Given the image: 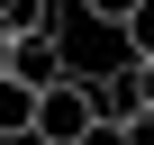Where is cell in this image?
<instances>
[{
	"instance_id": "obj_8",
	"label": "cell",
	"mask_w": 154,
	"mask_h": 145,
	"mask_svg": "<svg viewBox=\"0 0 154 145\" xmlns=\"http://www.w3.org/2000/svg\"><path fill=\"white\" fill-rule=\"evenodd\" d=\"M72 9H91V18H109V27H118V9H127V0H72Z\"/></svg>"
},
{
	"instance_id": "obj_7",
	"label": "cell",
	"mask_w": 154,
	"mask_h": 145,
	"mask_svg": "<svg viewBox=\"0 0 154 145\" xmlns=\"http://www.w3.org/2000/svg\"><path fill=\"white\" fill-rule=\"evenodd\" d=\"M118 145H154V100H145L136 118H118Z\"/></svg>"
},
{
	"instance_id": "obj_6",
	"label": "cell",
	"mask_w": 154,
	"mask_h": 145,
	"mask_svg": "<svg viewBox=\"0 0 154 145\" xmlns=\"http://www.w3.org/2000/svg\"><path fill=\"white\" fill-rule=\"evenodd\" d=\"M118 45L127 54H154V0H127L118 9Z\"/></svg>"
},
{
	"instance_id": "obj_9",
	"label": "cell",
	"mask_w": 154,
	"mask_h": 145,
	"mask_svg": "<svg viewBox=\"0 0 154 145\" xmlns=\"http://www.w3.org/2000/svg\"><path fill=\"white\" fill-rule=\"evenodd\" d=\"M145 72H154V54H145Z\"/></svg>"
},
{
	"instance_id": "obj_3",
	"label": "cell",
	"mask_w": 154,
	"mask_h": 145,
	"mask_svg": "<svg viewBox=\"0 0 154 145\" xmlns=\"http://www.w3.org/2000/svg\"><path fill=\"white\" fill-rule=\"evenodd\" d=\"M91 82V100H100V118L118 127V118H136L145 100H154V72H145V54H127V63H109V72H82Z\"/></svg>"
},
{
	"instance_id": "obj_1",
	"label": "cell",
	"mask_w": 154,
	"mask_h": 145,
	"mask_svg": "<svg viewBox=\"0 0 154 145\" xmlns=\"http://www.w3.org/2000/svg\"><path fill=\"white\" fill-rule=\"evenodd\" d=\"M91 127H100L91 82H82V72H63V82L36 91V127H27V145H91Z\"/></svg>"
},
{
	"instance_id": "obj_5",
	"label": "cell",
	"mask_w": 154,
	"mask_h": 145,
	"mask_svg": "<svg viewBox=\"0 0 154 145\" xmlns=\"http://www.w3.org/2000/svg\"><path fill=\"white\" fill-rule=\"evenodd\" d=\"M27 27H54V0H0V45L27 36Z\"/></svg>"
},
{
	"instance_id": "obj_4",
	"label": "cell",
	"mask_w": 154,
	"mask_h": 145,
	"mask_svg": "<svg viewBox=\"0 0 154 145\" xmlns=\"http://www.w3.org/2000/svg\"><path fill=\"white\" fill-rule=\"evenodd\" d=\"M27 127H36V82L0 72V145H27Z\"/></svg>"
},
{
	"instance_id": "obj_2",
	"label": "cell",
	"mask_w": 154,
	"mask_h": 145,
	"mask_svg": "<svg viewBox=\"0 0 154 145\" xmlns=\"http://www.w3.org/2000/svg\"><path fill=\"white\" fill-rule=\"evenodd\" d=\"M0 72H18V82H63L72 72V45H63V27H27V36H9L0 45Z\"/></svg>"
}]
</instances>
